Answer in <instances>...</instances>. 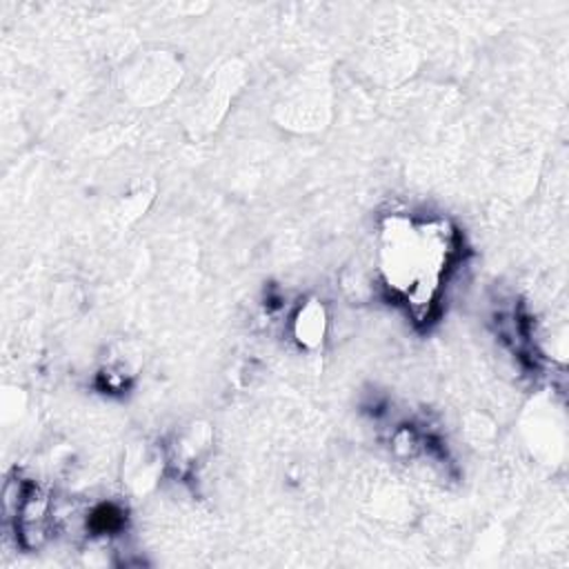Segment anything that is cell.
Returning <instances> with one entry per match:
<instances>
[{"mask_svg":"<svg viewBox=\"0 0 569 569\" xmlns=\"http://www.w3.org/2000/svg\"><path fill=\"white\" fill-rule=\"evenodd\" d=\"M453 233L445 222L393 218L382 231L380 269L391 289L413 309H427L453 253Z\"/></svg>","mask_w":569,"mask_h":569,"instance_id":"1","label":"cell"}]
</instances>
